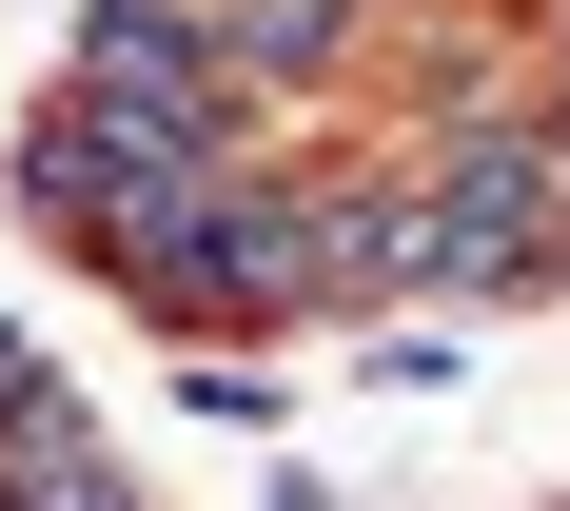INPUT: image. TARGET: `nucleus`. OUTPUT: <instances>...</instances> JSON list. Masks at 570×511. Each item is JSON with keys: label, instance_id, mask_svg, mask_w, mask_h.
<instances>
[{"label": "nucleus", "instance_id": "obj_3", "mask_svg": "<svg viewBox=\"0 0 570 511\" xmlns=\"http://www.w3.org/2000/svg\"><path fill=\"white\" fill-rule=\"evenodd\" d=\"M20 374H40V354H20V315H0V394H20Z\"/></svg>", "mask_w": 570, "mask_h": 511}, {"label": "nucleus", "instance_id": "obj_1", "mask_svg": "<svg viewBox=\"0 0 570 511\" xmlns=\"http://www.w3.org/2000/svg\"><path fill=\"white\" fill-rule=\"evenodd\" d=\"M413 217H433V295H551L570 276V138H551V99H453Z\"/></svg>", "mask_w": 570, "mask_h": 511}, {"label": "nucleus", "instance_id": "obj_2", "mask_svg": "<svg viewBox=\"0 0 570 511\" xmlns=\"http://www.w3.org/2000/svg\"><path fill=\"white\" fill-rule=\"evenodd\" d=\"M413 295H433V217H413V197H315L295 315H354V335H374V315H413Z\"/></svg>", "mask_w": 570, "mask_h": 511}, {"label": "nucleus", "instance_id": "obj_4", "mask_svg": "<svg viewBox=\"0 0 570 511\" xmlns=\"http://www.w3.org/2000/svg\"><path fill=\"white\" fill-rule=\"evenodd\" d=\"M551 511H570V492H551Z\"/></svg>", "mask_w": 570, "mask_h": 511}]
</instances>
